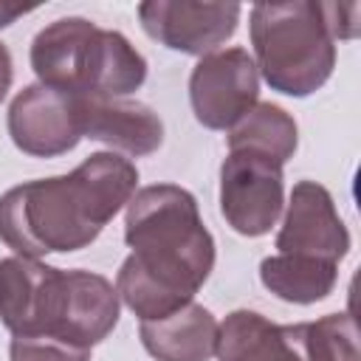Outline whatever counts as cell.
Instances as JSON below:
<instances>
[{
    "mask_svg": "<svg viewBox=\"0 0 361 361\" xmlns=\"http://www.w3.org/2000/svg\"><path fill=\"white\" fill-rule=\"evenodd\" d=\"M240 3H195V0H147L138 6V20L147 37L169 51L206 56L220 51L234 37Z\"/></svg>",
    "mask_w": 361,
    "mask_h": 361,
    "instance_id": "8",
    "label": "cell"
},
{
    "mask_svg": "<svg viewBox=\"0 0 361 361\" xmlns=\"http://www.w3.org/2000/svg\"><path fill=\"white\" fill-rule=\"evenodd\" d=\"M214 355L220 361H310L302 322L274 324L257 310H231L217 324Z\"/></svg>",
    "mask_w": 361,
    "mask_h": 361,
    "instance_id": "12",
    "label": "cell"
},
{
    "mask_svg": "<svg viewBox=\"0 0 361 361\" xmlns=\"http://www.w3.org/2000/svg\"><path fill=\"white\" fill-rule=\"evenodd\" d=\"M138 169L118 152H93L73 172L25 180L0 195V240L25 259L87 248L130 203Z\"/></svg>",
    "mask_w": 361,
    "mask_h": 361,
    "instance_id": "2",
    "label": "cell"
},
{
    "mask_svg": "<svg viewBox=\"0 0 361 361\" xmlns=\"http://www.w3.org/2000/svg\"><path fill=\"white\" fill-rule=\"evenodd\" d=\"M118 310L121 305L116 285L102 274L82 268H51L31 336L45 333L90 350L113 333L118 324Z\"/></svg>",
    "mask_w": 361,
    "mask_h": 361,
    "instance_id": "5",
    "label": "cell"
},
{
    "mask_svg": "<svg viewBox=\"0 0 361 361\" xmlns=\"http://www.w3.org/2000/svg\"><path fill=\"white\" fill-rule=\"evenodd\" d=\"M248 34L254 65L276 93L305 99L316 93L336 68V39L322 3H257L248 17Z\"/></svg>",
    "mask_w": 361,
    "mask_h": 361,
    "instance_id": "4",
    "label": "cell"
},
{
    "mask_svg": "<svg viewBox=\"0 0 361 361\" xmlns=\"http://www.w3.org/2000/svg\"><path fill=\"white\" fill-rule=\"evenodd\" d=\"M259 279L282 302L313 305L333 293L338 262L305 254H271L259 262Z\"/></svg>",
    "mask_w": 361,
    "mask_h": 361,
    "instance_id": "14",
    "label": "cell"
},
{
    "mask_svg": "<svg viewBox=\"0 0 361 361\" xmlns=\"http://www.w3.org/2000/svg\"><path fill=\"white\" fill-rule=\"evenodd\" d=\"M8 358L11 361H90V350L37 333V336H11Z\"/></svg>",
    "mask_w": 361,
    "mask_h": 361,
    "instance_id": "18",
    "label": "cell"
},
{
    "mask_svg": "<svg viewBox=\"0 0 361 361\" xmlns=\"http://www.w3.org/2000/svg\"><path fill=\"white\" fill-rule=\"evenodd\" d=\"M79 127L82 138L102 141L133 158L152 155L164 144L161 116L135 99H99L79 96Z\"/></svg>",
    "mask_w": 361,
    "mask_h": 361,
    "instance_id": "11",
    "label": "cell"
},
{
    "mask_svg": "<svg viewBox=\"0 0 361 361\" xmlns=\"http://www.w3.org/2000/svg\"><path fill=\"white\" fill-rule=\"evenodd\" d=\"M54 265L25 257L0 259V322L11 336H31L45 279Z\"/></svg>",
    "mask_w": 361,
    "mask_h": 361,
    "instance_id": "15",
    "label": "cell"
},
{
    "mask_svg": "<svg viewBox=\"0 0 361 361\" xmlns=\"http://www.w3.org/2000/svg\"><path fill=\"white\" fill-rule=\"evenodd\" d=\"M259 99V71L245 48H220L189 73L195 118L209 130H231Z\"/></svg>",
    "mask_w": 361,
    "mask_h": 361,
    "instance_id": "7",
    "label": "cell"
},
{
    "mask_svg": "<svg viewBox=\"0 0 361 361\" xmlns=\"http://www.w3.org/2000/svg\"><path fill=\"white\" fill-rule=\"evenodd\" d=\"M31 71L39 85L68 96L124 99L147 79V59L135 45L85 17H59L31 39Z\"/></svg>",
    "mask_w": 361,
    "mask_h": 361,
    "instance_id": "3",
    "label": "cell"
},
{
    "mask_svg": "<svg viewBox=\"0 0 361 361\" xmlns=\"http://www.w3.org/2000/svg\"><path fill=\"white\" fill-rule=\"evenodd\" d=\"M327 28L333 39H353L358 34V6L355 3H322Z\"/></svg>",
    "mask_w": 361,
    "mask_h": 361,
    "instance_id": "19",
    "label": "cell"
},
{
    "mask_svg": "<svg viewBox=\"0 0 361 361\" xmlns=\"http://www.w3.org/2000/svg\"><path fill=\"white\" fill-rule=\"evenodd\" d=\"M11 79H14V62H11L8 48L0 42V102L6 99V93L11 87Z\"/></svg>",
    "mask_w": 361,
    "mask_h": 361,
    "instance_id": "20",
    "label": "cell"
},
{
    "mask_svg": "<svg viewBox=\"0 0 361 361\" xmlns=\"http://www.w3.org/2000/svg\"><path fill=\"white\" fill-rule=\"evenodd\" d=\"M285 206L282 166L248 149H231L220 166V212L243 237L268 234Z\"/></svg>",
    "mask_w": 361,
    "mask_h": 361,
    "instance_id": "6",
    "label": "cell"
},
{
    "mask_svg": "<svg viewBox=\"0 0 361 361\" xmlns=\"http://www.w3.org/2000/svg\"><path fill=\"white\" fill-rule=\"evenodd\" d=\"M350 251V231L336 212L333 195L316 180H299L290 189L276 254H305L338 262Z\"/></svg>",
    "mask_w": 361,
    "mask_h": 361,
    "instance_id": "10",
    "label": "cell"
},
{
    "mask_svg": "<svg viewBox=\"0 0 361 361\" xmlns=\"http://www.w3.org/2000/svg\"><path fill=\"white\" fill-rule=\"evenodd\" d=\"M228 152L248 149L285 166L299 147V127L288 110L271 102H257L228 133Z\"/></svg>",
    "mask_w": 361,
    "mask_h": 361,
    "instance_id": "16",
    "label": "cell"
},
{
    "mask_svg": "<svg viewBox=\"0 0 361 361\" xmlns=\"http://www.w3.org/2000/svg\"><path fill=\"white\" fill-rule=\"evenodd\" d=\"M34 8H37L34 3L31 6H23V3H6V0H0V28L11 25L17 17H23V14L34 11Z\"/></svg>",
    "mask_w": 361,
    "mask_h": 361,
    "instance_id": "21",
    "label": "cell"
},
{
    "mask_svg": "<svg viewBox=\"0 0 361 361\" xmlns=\"http://www.w3.org/2000/svg\"><path fill=\"white\" fill-rule=\"evenodd\" d=\"M138 336L155 361H209L217 344V319L203 305L189 302L164 319L141 322Z\"/></svg>",
    "mask_w": 361,
    "mask_h": 361,
    "instance_id": "13",
    "label": "cell"
},
{
    "mask_svg": "<svg viewBox=\"0 0 361 361\" xmlns=\"http://www.w3.org/2000/svg\"><path fill=\"white\" fill-rule=\"evenodd\" d=\"M8 135L17 149L34 158H56L71 152L82 141L79 96L45 87L39 82L25 85L8 104Z\"/></svg>",
    "mask_w": 361,
    "mask_h": 361,
    "instance_id": "9",
    "label": "cell"
},
{
    "mask_svg": "<svg viewBox=\"0 0 361 361\" xmlns=\"http://www.w3.org/2000/svg\"><path fill=\"white\" fill-rule=\"evenodd\" d=\"M124 243L133 251L118 268L116 293L141 322L189 305L214 268V237L197 200L175 183L135 189L124 212Z\"/></svg>",
    "mask_w": 361,
    "mask_h": 361,
    "instance_id": "1",
    "label": "cell"
},
{
    "mask_svg": "<svg viewBox=\"0 0 361 361\" xmlns=\"http://www.w3.org/2000/svg\"><path fill=\"white\" fill-rule=\"evenodd\" d=\"M302 336L310 361H361L358 324L350 313H327L316 322H302Z\"/></svg>",
    "mask_w": 361,
    "mask_h": 361,
    "instance_id": "17",
    "label": "cell"
}]
</instances>
